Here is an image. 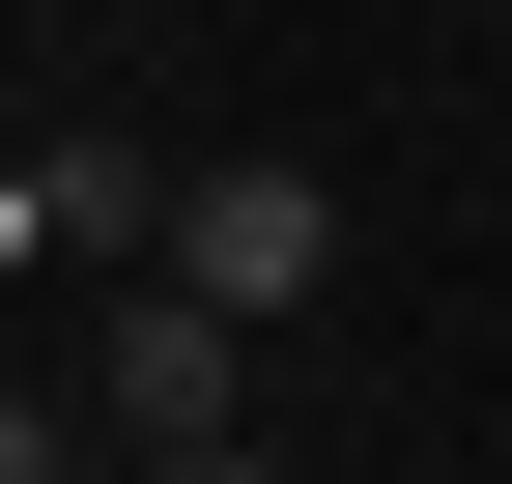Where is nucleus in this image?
Segmentation results:
<instances>
[{
	"label": "nucleus",
	"mask_w": 512,
	"mask_h": 484,
	"mask_svg": "<svg viewBox=\"0 0 512 484\" xmlns=\"http://www.w3.org/2000/svg\"><path fill=\"white\" fill-rule=\"evenodd\" d=\"M143 285H200V314H313V285H342V171H313V143H228L200 200H171Z\"/></svg>",
	"instance_id": "f257e3e1"
},
{
	"label": "nucleus",
	"mask_w": 512,
	"mask_h": 484,
	"mask_svg": "<svg viewBox=\"0 0 512 484\" xmlns=\"http://www.w3.org/2000/svg\"><path fill=\"white\" fill-rule=\"evenodd\" d=\"M86 428H114V456H256V314H200V285H114Z\"/></svg>",
	"instance_id": "f03ea898"
},
{
	"label": "nucleus",
	"mask_w": 512,
	"mask_h": 484,
	"mask_svg": "<svg viewBox=\"0 0 512 484\" xmlns=\"http://www.w3.org/2000/svg\"><path fill=\"white\" fill-rule=\"evenodd\" d=\"M171 200H200L171 143H114V114H57V143L0 171V257H171Z\"/></svg>",
	"instance_id": "7ed1b4c3"
},
{
	"label": "nucleus",
	"mask_w": 512,
	"mask_h": 484,
	"mask_svg": "<svg viewBox=\"0 0 512 484\" xmlns=\"http://www.w3.org/2000/svg\"><path fill=\"white\" fill-rule=\"evenodd\" d=\"M0 484H143V456H114V428H57V399H29V428H0Z\"/></svg>",
	"instance_id": "20e7f679"
},
{
	"label": "nucleus",
	"mask_w": 512,
	"mask_h": 484,
	"mask_svg": "<svg viewBox=\"0 0 512 484\" xmlns=\"http://www.w3.org/2000/svg\"><path fill=\"white\" fill-rule=\"evenodd\" d=\"M143 484H285V456H143Z\"/></svg>",
	"instance_id": "39448f33"
}]
</instances>
